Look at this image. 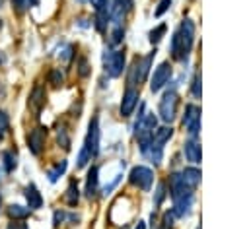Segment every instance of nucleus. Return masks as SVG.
Wrapping results in <instances>:
<instances>
[{
    "mask_svg": "<svg viewBox=\"0 0 249 229\" xmlns=\"http://www.w3.org/2000/svg\"><path fill=\"white\" fill-rule=\"evenodd\" d=\"M195 43V23L191 19H183L179 29L171 37V56L173 58H185Z\"/></svg>",
    "mask_w": 249,
    "mask_h": 229,
    "instance_id": "1",
    "label": "nucleus"
},
{
    "mask_svg": "<svg viewBox=\"0 0 249 229\" xmlns=\"http://www.w3.org/2000/svg\"><path fill=\"white\" fill-rule=\"evenodd\" d=\"M103 66H105V72L111 78L121 76L123 70H124V52H121V50H107L105 56H103Z\"/></svg>",
    "mask_w": 249,
    "mask_h": 229,
    "instance_id": "2",
    "label": "nucleus"
},
{
    "mask_svg": "<svg viewBox=\"0 0 249 229\" xmlns=\"http://www.w3.org/2000/svg\"><path fill=\"white\" fill-rule=\"evenodd\" d=\"M177 105H179V97L175 91H165L161 101H160V116L163 122H171L177 114Z\"/></svg>",
    "mask_w": 249,
    "mask_h": 229,
    "instance_id": "3",
    "label": "nucleus"
},
{
    "mask_svg": "<svg viewBox=\"0 0 249 229\" xmlns=\"http://www.w3.org/2000/svg\"><path fill=\"white\" fill-rule=\"evenodd\" d=\"M130 184H134V186H138L140 190H150V186H152V180H154V173L148 169V167H144V165H136L132 171H130Z\"/></svg>",
    "mask_w": 249,
    "mask_h": 229,
    "instance_id": "4",
    "label": "nucleus"
},
{
    "mask_svg": "<svg viewBox=\"0 0 249 229\" xmlns=\"http://www.w3.org/2000/svg\"><path fill=\"white\" fill-rule=\"evenodd\" d=\"M183 126L187 128L191 138H196L200 130V109L196 105H187L185 107V116H183Z\"/></svg>",
    "mask_w": 249,
    "mask_h": 229,
    "instance_id": "5",
    "label": "nucleus"
},
{
    "mask_svg": "<svg viewBox=\"0 0 249 229\" xmlns=\"http://www.w3.org/2000/svg\"><path fill=\"white\" fill-rule=\"evenodd\" d=\"M156 52H150L148 56H144L142 60H136L132 70H130V83H138V82H144L148 78V72H150V64H152V58H154Z\"/></svg>",
    "mask_w": 249,
    "mask_h": 229,
    "instance_id": "6",
    "label": "nucleus"
},
{
    "mask_svg": "<svg viewBox=\"0 0 249 229\" xmlns=\"http://www.w3.org/2000/svg\"><path fill=\"white\" fill-rule=\"evenodd\" d=\"M84 149L89 153V157H95L97 151H99V124H97V118H91V122H89Z\"/></svg>",
    "mask_w": 249,
    "mask_h": 229,
    "instance_id": "7",
    "label": "nucleus"
},
{
    "mask_svg": "<svg viewBox=\"0 0 249 229\" xmlns=\"http://www.w3.org/2000/svg\"><path fill=\"white\" fill-rule=\"evenodd\" d=\"M169 78H171V66L167 64V62H161L156 70H154V76H152V82H150V89L156 93V91H160L167 82H169Z\"/></svg>",
    "mask_w": 249,
    "mask_h": 229,
    "instance_id": "8",
    "label": "nucleus"
},
{
    "mask_svg": "<svg viewBox=\"0 0 249 229\" xmlns=\"http://www.w3.org/2000/svg\"><path fill=\"white\" fill-rule=\"evenodd\" d=\"M45 138H47V128H43V126H37L27 134V146H29V151L33 155H39L43 151Z\"/></svg>",
    "mask_w": 249,
    "mask_h": 229,
    "instance_id": "9",
    "label": "nucleus"
},
{
    "mask_svg": "<svg viewBox=\"0 0 249 229\" xmlns=\"http://www.w3.org/2000/svg\"><path fill=\"white\" fill-rule=\"evenodd\" d=\"M130 10H132V0H115V4L109 10V17L113 19L115 25H121V21Z\"/></svg>",
    "mask_w": 249,
    "mask_h": 229,
    "instance_id": "10",
    "label": "nucleus"
},
{
    "mask_svg": "<svg viewBox=\"0 0 249 229\" xmlns=\"http://www.w3.org/2000/svg\"><path fill=\"white\" fill-rule=\"evenodd\" d=\"M169 186H171V198L173 200H179L183 196H189L193 194V190L185 184V180L181 179V173H173L171 179H169Z\"/></svg>",
    "mask_w": 249,
    "mask_h": 229,
    "instance_id": "11",
    "label": "nucleus"
},
{
    "mask_svg": "<svg viewBox=\"0 0 249 229\" xmlns=\"http://www.w3.org/2000/svg\"><path fill=\"white\" fill-rule=\"evenodd\" d=\"M138 91L136 89H132V87H128L124 93H123V101H121V114L123 116H130L132 114V111H134V107L138 105Z\"/></svg>",
    "mask_w": 249,
    "mask_h": 229,
    "instance_id": "12",
    "label": "nucleus"
},
{
    "mask_svg": "<svg viewBox=\"0 0 249 229\" xmlns=\"http://www.w3.org/2000/svg\"><path fill=\"white\" fill-rule=\"evenodd\" d=\"M27 107H29L35 114L41 113V109L45 107V89H43V85H35V87H33V91L29 93Z\"/></svg>",
    "mask_w": 249,
    "mask_h": 229,
    "instance_id": "13",
    "label": "nucleus"
},
{
    "mask_svg": "<svg viewBox=\"0 0 249 229\" xmlns=\"http://www.w3.org/2000/svg\"><path fill=\"white\" fill-rule=\"evenodd\" d=\"M183 151H185L187 161H191V163H195V165L200 163V144H198L195 138H191V140L185 142Z\"/></svg>",
    "mask_w": 249,
    "mask_h": 229,
    "instance_id": "14",
    "label": "nucleus"
},
{
    "mask_svg": "<svg viewBox=\"0 0 249 229\" xmlns=\"http://www.w3.org/2000/svg\"><path fill=\"white\" fill-rule=\"evenodd\" d=\"M25 198H27L29 210H39V208L43 206V196H41V192L37 190L35 184H29V186L25 188Z\"/></svg>",
    "mask_w": 249,
    "mask_h": 229,
    "instance_id": "15",
    "label": "nucleus"
},
{
    "mask_svg": "<svg viewBox=\"0 0 249 229\" xmlns=\"http://www.w3.org/2000/svg\"><path fill=\"white\" fill-rule=\"evenodd\" d=\"M181 179L185 180V184H187L191 190H195V188L198 186V182H200V171H198L196 167H187V169L181 173Z\"/></svg>",
    "mask_w": 249,
    "mask_h": 229,
    "instance_id": "16",
    "label": "nucleus"
},
{
    "mask_svg": "<svg viewBox=\"0 0 249 229\" xmlns=\"http://www.w3.org/2000/svg\"><path fill=\"white\" fill-rule=\"evenodd\" d=\"M173 202H175V206H173V213L179 215V217H183V215H187V213L191 212V206H193V194L183 196V198L173 200Z\"/></svg>",
    "mask_w": 249,
    "mask_h": 229,
    "instance_id": "17",
    "label": "nucleus"
},
{
    "mask_svg": "<svg viewBox=\"0 0 249 229\" xmlns=\"http://www.w3.org/2000/svg\"><path fill=\"white\" fill-rule=\"evenodd\" d=\"M171 134H173V128H171V126H160V128L154 130L150 142H152V144H158V146H163V144L171 138Z\"/></svg>",
    "mask_w": 249,
    "mask_h": 229,
    "instance_id": "18",
    "label": "nucleus"
},
{
    "mask_svg": "<svg viewBox=\"0 0 249 229\" xmlns=\"http://www.w3.org/2000/svg\"><path fill=\"white\" fill-rule=\"evenodd\" d=\"M97 192V167H91L86 179V196L91 198Z\"/></svg>",
    "mask_w": 249,
    "mask_h": 229,
    "instance_id": "19",
    "label": "nucleus"
},
{
    "mask_svg": "<svg viewBox=\"0 0 249 229\" xmlns=\"http://www.w3.org/2000/svg\"><path fill=\"white\" fill-rule=\"evenodd\" d=\"M8 215L14 219H25L29 215V208H23L19 204H10L8 206Z\"/></svg>",
    "mask_w": 249,
    "mask_h": 229,
    "instance_id": "20",
    "label": "nucleus"
},
{
    "mask_svg": "<svg viewBox=\"0 0 249 229\" xmlns=\"http://www.w3.org/2000/svg\"><path fill=\"white\" fill-rule=\"evenodd\" d=\"M78 198H80L78 184H76V182H70V186H68V190H66V204H68V206H76V204H78Z\"/></svg>",
    "mask_w": 249,
    "mask_h": 229,
    "instance_id": "21",
    "label": "nucleus"
},
{
    "mask_svg": "<svg viewBox=\"0 0 249 229\" xmlns=\"http://www.w3.org/2000/svg\"><path fill=\"white\" fill-rule=\"evenodd\" d=\"M107 19H109V12L107 10H101V12H97V17H95V27H97V31H105V27H107Z\"/></svg>",
    "mask_w": 249,
    "mask_h": 229,
    "instance_id": "22",
    "label": "nucleus"
},
{
    "mask_svg": "<svg viewBox=\"0 0 249 229\" xmlns=\"http://www.w3.org/2000/svg\"><path fill=\"white\" fill-rule=\"evenodd\" d=\"M165 29H167V25H165V23L158 25L156 29H152V31H150V43H160V41H161V37H163V33H165Z\"/></svg>",
    "mask_w": 249,
    "mask_h": 229,
    "instance_id": "23",
    "label": "nucleus"
},
{
    "mask_svg": "<svg viewBox=\"0 0 249 229\" xmlns=\"http://www.w3.org/2000/svg\"><path fill=\"white\" fill-rule=\"evenodd\" d=\"M64 171H66V161H60L54 169H51V171L47 173V175H49V180H51V182H54V180H56Z\"/></svg>",
    "mask_w": 249,
    "mask_h": 229,
    "instance_id": "24",
    "label": "nucleus"
},
{
    "mask_svg": "<svg viewBox=\"0 0 249 229\" xmlns=\"http://www.w3.org/2000/svg\"><path fill=\"white\" fill-rule=\"evenodd\" d=\"M123 35H124V31H123V25H115V29H113V33H111V39H109V43H111V45H119V43L123 41Z\"/></svg>",
    "mask_w": 249,
    "mask_h": 229,
    "instance_id": "25",
    "label": "nucleus"
},
{
    "mask_svg": "<svg viewBox=\"0 0 249 229\" xmlns=\"http://www.w3.org/2000/svg\"><path fill=\"white\" fill-rule=\"evenodd\" d=\"M4 167H6V171H14L16 169V155L12 153V151H4Z\"/></svg>",
    "mask_w": 249,
    "mask_h": 229,
    "instance_id": "26",
    "label": "nucleus"
},
{
    "mask_svg": "<svg viewBox=\"0 0 249 229\" xmlns=\"http://www.w3.org/2000/svg\"><path fill=\"white\" fill-rule=\"evenodd\" d=\"M169 6H171V0H160V4H158V8L154 10V16L156 17H160V16H163L167 10H169Z\"/></svg>",
    "mask_w": 249,
    "mask_h": 229,
    "instance_id": "27",
    "label": "nucleus"
},
{
    "mask_svg": "<svg viewBox=\"0 0 249 229\" xmlns=\"http://www.w3.org/2000/svg\"><path fill=\"white\" fill-rule=\"evenodd\" d=\"M62 80H64V76H62V72L56 68V70H53L51 74H49V82L53 83V85H60L62 83Z\"/></svg>",
    "mask_w": 249,
    "mask_h": 229,
    "instance_id": "28",
    "label": "nucleus"
},
{
    "mask_svg": "<svg viewBox=\"0 0 249 229\" xmlns=\"http://www.w3.org/2000/svg\"><path fill=\"white\" fill-rule=\"evenodd\" d=\"M8 126H10V122H8V114H6L4 111H0V138H4V134L8 132Z\"/></svg>",
    "mask_w": 249,
    "mask_h": 229,
    "instance_id": "29",
    "label": "nucleus"
},
{
    "mask_svg": "<svg viewBox=\"0 0 249 229\" xmlns=\"http://www.w3.org/2000/svg\"><path fill=\"white\" fill-rule=\"evenodd\" d=\"M193 95H195L196 99L200 97V76H198V74H196L195 80H193Z\"/></svg>",
    "mask_w": 249,
    "mask_h": 229,
    "instance_id": "30",
    "label": "nucleus"
},
{
    "mask_svg": "<svg viewBox=\"0 0 249 229\" xmlns=\"http://www.w3.org/2000/svg\"><path fill=\"white\" fill-rule=\"evenodd\" d=\"M163 196H165V186H163V184H158V190H156V206L161 204Z\"/></svg>",
    "mask_w": 249,
    "mask_h": 229,
    "instance_id": "31",
    "label": "nucleus"
},
{
    "mask_svg": "<svg viewBox=\"0 0 249 229\" xmlns=\"http://www.w3.org/2000/svg\"><path fill=\"white\" fill-rule=\"evenodd\" d=\"M78 72H80L82 78H86V76L89 74V70H88V60H86V58L80 60V68H78Z\"/></svg>",
    "mask_w": 249,
    "mask_h": 229,
    "instance_id": "32",
    "label": "nucleus"
},
{
    "mask_svg": "<svg viewBox=\"0 0 249 229\" xmlns=\"http://www.w3.org/2000/svg\"><path fill=\"white\" fill-rule=\"evenodd\" d=\"M12 4H14V8H16L18 14H21L25 10V0H12Z\"/></svg>",
    "mask_w": 249,
    "mask_h": 229,
    "instance_id": "33",
    "label": "nucleus"
},
{
    "mask_svg": "<svg viewBox=\"0 0 249 229\" xmlns=\"http://www.w3.org/2000/svg\"><path fill=\"white\" fill-rule=\"evenodd\" d=\"M6 229H27V227H25L23 223H10Z\"/></svg>",
    "mask_w": 249,
    "mask_h": 229,
    "instance_id": "34",
    "label": "nucleus"
},
{
    "mask_svg": "<svg viewBox=\"0 0 249 229\" xmlns=\"http://www.w3.org/2000/svg\"><path fill=\"white\" fill-rule=\"evenodd\" d=\"M134 229H146V223H144V221H138V225H136Z\"/></svg>",
    "mask_w": 249,
    "mask_h": 229,
    "instance_id": "35",
    "label": "nucleus"
},
{
    "mask_svg": "<svg viewBox=\"0 0 249 229\" xmlns=\"http://www.w3.org/2000/svg\"><path fill=\"white\" fill-rule=\"evenodd\" d=\"M25 4H31V6H37V4H39V0H25Z\"/></svg>",
    "mask_w": 249,
    "mask_h": 229,
    "instance_id": "36",
    "label": "nucleus"
},
{
    "mask_svg": "<svg viewBox=\"0 0 249 229\" xmlns=\"http://www.w3.org/2000/svg\"><path fill=\"white\" fill-rule=\"evenodd\" d=\"M78 2H86V0H78Z\"/></svg>",
    "mask_w": 249,
    "mask_h": 229,
    "instance_id": "37",
    "label": "nucleus"
},
{
    "mask_svg": "<svg viewBox=\"0 0 249 229\" xmlns=\"http://www.w3.org/2000/svg\"><path fill=\"white\" fill-rule=\"evenodd\" d=\"M0 27H2V19H0Z\"/></svg>",
    "mask_w": 249,
    "mask_h": 229,
    "instance_id": "38",
    "label": "nucleus"
}]
</instances>
